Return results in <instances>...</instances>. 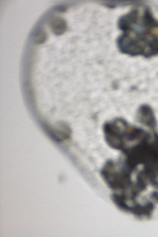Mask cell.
I'll list each match as a JSON object with an SVG mask.
<instances>
[{
  "label": "cell",
  "mask_w": 158,
  "mask_h": 237,
  "mask_svg": "<svg viewBox=\"0 0 158 237\" xmlns=\"http://www.w3.org/2000/svg\"><path fill=\"white\" fill-rule=\"evenodd\" d=\"M57 9L58 10L61 12H63L66 10V7L63 6H59Z\"/></svg>",
  "instance_id": "7"
},
{
  "label": "cell",
  "mask_w": 158,
  "mask_h": 237,
  "mask_svg": "<svg viewBox=\"0 0 158 237\" xmlns=\"http://www.w3.org/2000/svg\"><path fill=\"white\" fill-rule=\"evenodd\" d=\"M50 27L53 33L59 35L63 34L66 31L67 26L65 21L59 17H54L50 20Z\"/></svg>",
  "instance_id": "5"
},
{
  "label": "cell",
  "mask_w": 158,
  "mask_h": 237,
  "mask_svg": "<svg viewBox=\"0 0 158 237\" xmlns=\"http://www.w3.org/2000/svg\"><path fill=\"white\" fill-rule=\"evenodd\" d=\"M47 38V35L44 30L42 28H38L36 30L33 35L34 42L37 44H43Z\"/></svg>",
  "instance_id": "6"
},
{
  "label": "cell",
  "mask_w": 158,
  "mask_h": 237,
  "mask_svg": "<svg viewBox=\"0 0 158 237\" xmlns=\"http://www.w3.org/2000/svg\"><path fill=\"white\" fill-rule=\"evenodd\" d=\"M137 114L138 119L143 123L150 127L155 126L156 121L154 114L149 105H141L138 109Z\"/></svg>",
  "instance_id": "4"
},
{
  "label": "cell",
  "mask_w": 158,
  "mask_h": 237,
  "mask_svg": "<svg viewBox=\"0 0 158 237\" xmlns=\"http://www.w3.org/2000/svg\"><path fill=\"white\" fill-rule=\"evenodd\" d=\"M118 25L122 33L117 45L122 52L147 57L158 54V21L148 7L134 8L120 18Z\"/></svg>",
  "instance_id": "1"
},
{
  "label": "cell",
  "mask_w": 158,
  "mask_h": 237,
  "mask_svg": "<svg viewBox=\"0 0 158 237\" xmlns=\"http://www.w3.org/2000/svg\"><path fill=\"white\" fill-rule=\"evenodd\" d=\"M50 131L52 139L58 141H61L68 139L71 133V129L67 123L64 122H58L55 123Z\"/></svg>",
  "instance_id": "3"
},
{
  "label": "cell",
  "mask_w": 158,
  "mask_h": 237,
  "mask_svg": "<svg viewBox=\"0 0 158 237\" xmlns=\"http://www.w3.org/2000/svg\"><path fill=\"white\" fill-rule=\"evenodd\" d=\"M135 130L121 118L109 121L103 126L105 140L108 145L125 153L131 149V144L135 138Z\"/></svg>",
  "instance_id": "2"
}]
</instances>
